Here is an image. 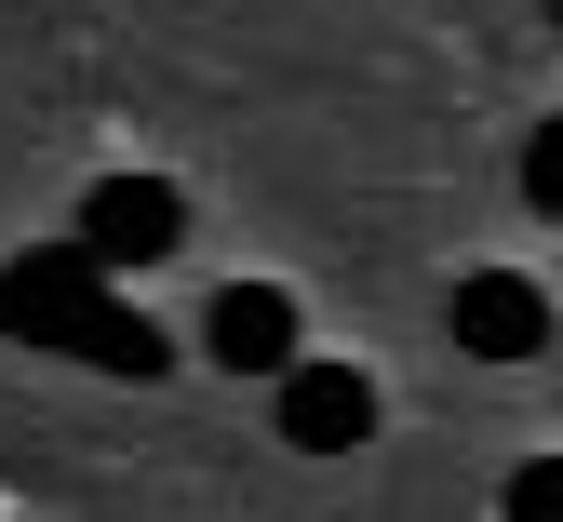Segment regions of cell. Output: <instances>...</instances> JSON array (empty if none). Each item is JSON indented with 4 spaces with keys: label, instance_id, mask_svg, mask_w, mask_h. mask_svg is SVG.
<instances>
[{
    "label": "cell",
    "instance_id": "1",
    "mask_svg": "<svg viewBox=\"0 0 563 522\" xmlns=\"http://www.w3.org/2000/svg\"><path fill=\"white\" fill-rule=\"evenodd\" d=\"M108 255L95 242H41V255H14V268H0V322H14L27 348H81V322L108 309Z\"/></svg>",
    "mask_w": 563,
    "mask_h": 522
},
{
    "label": "cell",
    "instance_id": "2",
    "mask_svg": "<svg viewBox=\"0 0 563 522\" xmlns=\"http://www.w3.org/2000/svg\"><path fill=\"white\" fill-rule=\"evenodd\" d=\"M81 242H95L108 268L175 255V242H188V188H175V175H108V188H81Z\"/></svg>",
    "mask_w": 563,
    "mask_h": 522
},
{
    "label": "cell",
    "instance_id": "3",
    "mask_svg": "<svg viewBox=\"0 0 563 522\" xmlns=\"http://www.w3.org/2000/svg\"><path fill=\"white\" fill-rule=\"evenodd\" d=\"M282 442L296 456H349V442H376V376H349V362H282Z\"/></svg>",
    "mask_w": 563,
    "mask_h": 522
},
{
    "label": "cell",
    "instance_id": "4",
    "mask_svg": "<svg viewBox=\"0 0 563 522\" xmlns=\"http://www.w3.org/2000/svg\"><path fill=\"white\" fill-rule=\"evenodd\" d=\"M456 348H470V362H537V348H550V295H537L523 268H470V281H456Z\"/></svg>",
    "mask_w": 563,
    "mask_h": 522
},
{
    "label": "cell",
    "instance_id": "5",
    "mask_svg": "<svg viewBox=\"0 0 563 522\" xmlns=\"http://www.w3.org/2000/svg\"><path fill=\"white\" fill-rule=\"evenodd\" d=\"M201 362H229V376H282V362H296V295H282V281H229L216 309H201Z\"/></svg>",
    "mask_w": 563,
    "mask_h": 522
},
{
    "label": "cell",
    "instance_id": "6",
    "mask_svg": "<svg viewBox=\"0 0 563 522\" xmlns=\"http://www.w3.org/2000/svg\"><path fill=\"white\" fill-rule=\"evenodd\" d=\"M67 362H95V376H162V322H134L121 295H108V309L81 322V348H67Z\"/></svg>",
    "mask_w": 563,
    "mask_h": 522
},
{
    "label": "cell",
    "instance_id": "7",
    "mask_svg": "<svg viewBox=\"0 0 563 522\" xmlns=\"http://www.w3.org/2000/svg\"><path fill=\"white\" fill-rule=\"evenodd\" d=\"M523 201H537V214H563V108L523 134Z\"/></svg>",
    "mask_w": 563,
    "mask_h": 522
},
{
    "label": "cell",
    "instance_id": "8",
    "mask_svg": "<svg viewBox=\"0 0 563 522\" xmlns=\"http://www.w3.org/2000/svg\"><path fill=\"white\" fill-rule=\"evenodd\" d=\"M510 509H563V469H523V482H510Z\"/></svg>",
    "mask_w": 563,
    "mask_h": 522
},
{
    "label": "cell",
    "instance_id": "9",
    "mask_svg": "<svg viewBox=\"0 0 563 522\" xmlns=\"http://www.w3.org/2000/svg\"><path fill=\"white\" fill-rule=\"evenodd\" d=\"M550 27H563V0H550Z\"/></svg>",
    "mask_w": 563,
    "mask_h": 522
}]
</instances>
